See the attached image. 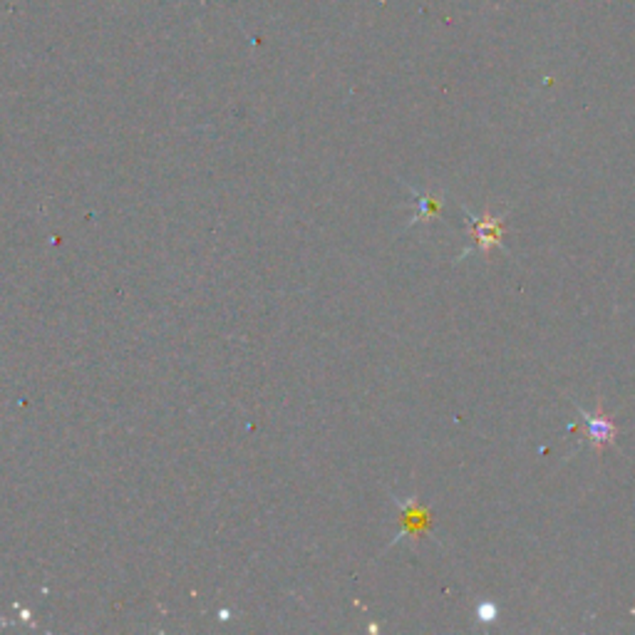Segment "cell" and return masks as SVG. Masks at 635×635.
Wrapping results in <instances>:
<instances>
[{
	"instance_id": "3",
	"label": "cell",
	"mask_w": 635,
	"mask_h": 635,
	"mask_svg": "<svg viewBox=\"0 0 635 635\" xmlns=\"http://www.w3.org/2000/svg\"><path fill=\"white\" fill-rule=\"evenodd\" d=\"M409 189H412V186H409ZM415 197H418L419 209L412 221H425V218H432L437 211H439V197H432V194H418V191H415Z\"/></svg>"
},
{
	"instance_id": "4",
	"label": "cell",
	"mask_w": 635,
	"mask_h": 635,
	"mask_svg": "<svg viewBox=\"0 0 635 635\" xmlns=\"http://www.w3.org/2000/svg\"><path fill=\"white\" fill-rule=\"evenodd\" d=\"M477 618H479V623H494L497 618H499V610H497V606L491 603V600H481L479 606H477Z\"/></svg>"
},
{
	"instance_id": "2",
	"label": "cell",
	"mask_w": 635,
	"mask_h": 635,
	"mask_svg": "<svg viewBox=\"0 0 635 635\" xmlns=\"http://www.w3.org/2000/svg\"><path fill=\"white\" fill-rule=\"evenodd\" d=\"M469 224H472L474 241L479 246L481 254H489L494 246H501V218L487 214L481 221H469Z\"/></svg>"
},
{
	"instance_id": "1",
	"label": "cell",
	"mask_w": 635,
	"mask_h": 635,
	"mask_svg": "<svg viewBox=\"0 0 635 635\" xmlns=\"http://www.w3.org/2000/svg\"><path fill=\"white\" fill-rule=\"evenodd\" d=\"M576 409H579V415H581L583 429H586L589 442L593 445V449H596V452L600 454L603 449H606V447H610L613 442H616L618 425L609 418V415H606V412H603L600 399H599V408H596V412H586V409L579 408V405H576Z\"/></svg>"
}]
</instances>
